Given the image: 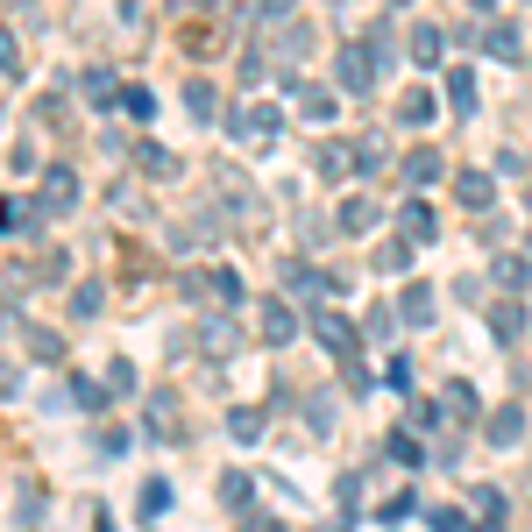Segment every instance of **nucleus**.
Segmentation results:
<instances>
[{"instance_id":"nucleus-39","label":"nucleus","mask_w":532,"mask_h":532,"mask_svg":"<svg viewBox=\"0 0 532 532\" xmlns=\"http://www.w3.org/2000/svg\"><path fill=\"white\" fill-rule=\"evenodd\" d=\"M412 376H419V369H412V362H405V355H398V362H391V369H384V384H391V391H398V398H412Z\"/></svg>"},{"instance_id":"nucleus-12","label":"nucleus","mask_w":532,"mask_h":532,"mask_svg":"<svg viewBox=\"0 0 532 532\" xmlns=\"http://www.w3.org/2000/svg\"><path fill=\"white\" fill-rule=\"evenodd\" d=\"M398 235H405V242H433V206H426V199H405V206H398Z\"/></svg>"},{"instance_id":"nucleus-28","label":"nucleus","mask_w":532,"mask_h":532,"mask_svg":"<svg viewBox=\"0 0 532 532\" xmlns=\"http://www.w3.org/2000/svg\"><path fill=\"white\" fill-rule=\"evenodd\" d=\"M398 121H405V128H426V121H433V93H405V100H398Z\"/></svg>"},{"instance_id":"nucleus-46","label":"nucleus","mask_w":532,"mask_h":532,"mask_svg":"<svg viewBox=\"0 0 532 532\" xmlns=\"http://www.w3.org/2000/svg\"><path fill=\"white\" fill-rule=\"evenodd\" d=\"M419 454H426V447H419V440H405V433H398V440H391V462H405V469H412V462H419Z\"/></svg>"},{"instance_id":"nucleus-20","label":"nucleus","mask_w":532,"mask_h":532,"mask_svg":"<svg viewBox=\"0 0 532 532\" xmlns=\"http://www.w3.org/2000/svg\"><path fill=\"white\" fill-rule=\"evenodd\" d=\"M135 164H142L149 178H178V157H171L164 142H135Z\"/></svg>"},{"instance_id":"nucleus-15","label":"nucleus","mask_w":532,"mask_h":532,"mask_svg":"<svg viewBox=\"0 0 532 532\" xmlns=\"http://www.w3.org/2000/svg\"><path fill=\"white\" fill-rule=\"evenodd\" d=\"M518 334H525V306H518V298H504V306H490V341H504V348H511Z\"/></svg>"},{"instance_id":"nucleus-18","label":"nucleus","mask_w":532,"mask_h":532,"mask_svg":"<svg viewBox=\"0 0 532 532\" xmlns=\"http://www.w3.org/2000/svg\"><path fill=\"white\" fill-rule=\"evenodd\" d=\"M440 57H447V29L419 22V29H412V64H440Z\"/></svg>"},{"instance_id":"nucleus-29","label":"nucleus","mask_w":532,"mask_h":532,"mask_svg":"<svg viewBox=\"0 0 532 532\" xmlns=\"http://www.w3.org/2000/svg\"><path fill=\"white\" fill-rule=\"evenodd\" d=\"M369 384H376V376H369L355 355H341V391H348V398H369Z\"/></svg>"},{"instance_id":"nucleus-25","label":"nucleus","mask_w":532,"mask_h":532,"mask_svg":"<svg viewBox=\"0 0 532 532\" xmlns=\"http://www.w3.org/2000/svg\"><path fill=\"white\" fill-rule=\"evenodd\" d=\"M185 114H192V121H220V100H213V86H206V79H192V86H185Z\"/></svg>"},{"instance_id":"nucleus-31","label":"nucleus","mask_w":532,"mask_h":532,"mask_svg":"<svg viewBox=\"0 0 532 532\" xmlns=\"http://www.w3.org/2000/svg\"><path fill=\"white\" fill-rule=\"evenodd\" d=\"M313 164H320V178H341V171H348V142H320Z\"/></svg>"},{"instance_id":"nucleus-45","label":"nucleus","mask_w":532,"mask_h":532,"mask_svg":"<svg viewBox=\"0 0 532 532\" xmlns=\"http://www.w3.org/2000/svg\"><path fill=\"white\" fill-rule=\"evenodd\" d=\"M497 171L504 178H525V149H497Z\"/></svg>"},{"instance_id":"nucleus-44","label":"nucleus","mask_w":532,"mask_h":532,"mask_svg":"<svg viewBox=\"0 0 532 532\" xmlns=\"http://www.w3.org/2000/svg\"><path fill=\"white\" fill-rule=\"evenodd\" d=\"M0 71H8V79L22 71V43H15V36H0Z\"/></svg>"},{"instance_id":"nucleus-6","label":"nucleus","mask_w":532,"mask_h":532,"mask_svg":"<svg viewBox=\"0 0 532 532\" xmlns=\"http://www.w3.org/2000/svg\"><path fill=\"white\" fill-rule=\"evenodd\" d=\"M227 128H235L242 142H277V128H284V114L263 100V107H249V114H235V121H227Z\"/></svg>"},{"instance_id":"nucleus-10","label":"nucleus","mask_w":532,"mask_h":532,"mask_svg":"<svg viewBox=\"0 0 532 532\" xmlns=\"http://www.w3.org/2000/svg\"><path fill=\"white\" fill-rule=\"evenodd\" d=\"M334 227H341V235H369V227H376V199L348 192V199H341V213H334Z\"/></svg>"},{"instance_id":"nucleus-3","label":"nucleus","mask_w":532,"mask_h":532,"mask_svg":"<svg viewBox=\"0 0 532 532\" xmlns=\"http://www.w3.org/2000/svg\"><path fill=\"white\" fill-rule=\"evenodd\" d=\"M71 199H79V171L50 164V171H43V192H36V220H50V213H71Z\"/></svg>"},{"instance_id":"nucleus-43","label":"nucleus","mask_w":532,"mask_h":532,"mask_svg":"<svg viewBox=\"0 0 532 532\" xmlns=\"http://www.w3.org/2000/svg\"><path fill=\"white\" fill-rule=\"evenodd\" d=\"M334 497H341V511H362V476H341V490H334Z\"/></svg>"},{"instance_id":"nucleus-33","label":"nucleus","mask_w":532,"mask_h":532,"mask_svg":"<svg viewBox=\"0 0 532 532\" xmlns=\"http://www.w3.org/2000/svg\"><path fill=\"white\" fill-rule=\"evenodd\" d=\"M405 263H412V242H391V249H376V270H384V277H405Z\"/></svg>"},{"instance_id":"nucleus-32","label":"nucleus","mask_w":532,"mask_h":532,"mask_svg":"<svg viewBox=\"0 0 532 532\" xmlns=\"http://www.w3.org/2000/svg\"><path fill=\"white\" fill-rule=\"evenodd\" d=\"M121 107H128L135 121H149V114H157V93H149V86H121Z\"/></svg>"},{"instance_id":"nucleus-17","label":"nucleus","mask_w":532,"mask_h":532,"mask_svg":"<svg viewBox=\"0 0 532 532\" xmlns=\"http://www.w3.org/2000/svg\"><path fill=\"white\" fill-rule=\"evenodd\" d=\"M518 440H525V405L490 412V447H518Z\"/></svg>"},{"instance_id":"nucleus-8","label":"nucleus","mask_w":532,"mask_h":532,"mask_svg":"<svg viewBox=\"0 0 532 532\" xmlns=\"http://www.w3.org/2000/svg\"><path fill=\"white\" fill-rule=\"evenodd\" d=\"M469 511H476V532H504V490L497 483H476L469 490Z\"/></svg>"},{"instance_id":"nucleus-49","label":"nucleus","mask_w":532,"mask_h":532,"mask_svg":"<svg viewBox=\"0 0 532 532\" xmlns=\"http://www.w3.org/2000/svg\"><path fill=\"white\" fill-rule=\"evenodd\" d=\"M249 532H284V525L277 518H249Z\"/></svg>"},{"instance_id":"nucleus-16","label":"nucleus","mask_w":532,"mask_h":532,"mask_svg":"<svg viewBox=\"0 0 532 532\" xmlns=\"http://www.w3.org/2000/svg\"><path fill=\"white\" fill-rule=\"evenodd\" d=\"M476 43H483V57H497V64H518V29H511V22H490Z\"/></svg>"},{"instance_id":"nucleus-9","label":"nucleus","mask_w":532,"mask_h":532,"mask_svg":"<svg viewBox=\"0 0 532 532\" xmlns=\"http://www.w3.org/2000/svg\"><path fill=\"white\" fill-rule=\"evenodd\" d=\"M313 334H320L327 355H355V327H348L341 313H313Z\"/></svg>"},{"instance_id":"nucleus-51","label":"nucleus","mask_w":532,"mask_h":532,"mask_svg":"<svg viewBox=\"0 0 532 532\" xmlns=\"http://www.w3.org/2000/svg\"><path fill=\"white\" fill-rule=\"evenodd\" d=\"M199 8H220V0H199Z\"/></svg>"},{"instance_id":"nucleus-14","label":"nucleus","mask_w":532,"mask_h":532,"mask_svg":"<svg viewBox=\"0 0 532 532\" xmlns=\"http://www.w3.org/2000/svg\"><path fill=\"white\" fill-rule=\"evenodd\" d=\"M79 93H86V107H114V100H121V79H114L107 64H93L86 79H79Z\"/></svg>"},{"instance_id":"nucleus-36","label":"nucleus","mask_w":532,"mask_h":532,"mask_svg":"<svg viewBox=\"0 0 532 532\" xmlns=\"http://www.w3.org/2000/svg\"><path fill=\"white\" fill-rule=\"evenodd\" d=\"M29 355H43V362H57V355H64V341H57L50 327H29Z\"/></svg>"},{"instance_id":"nucleus-48","label":"nucleus","mask_w":532,"mask_h":532,"mask_svg":"<svg viewBox=\"0 0 532 532\" xmlns=\"http://www.w3.org/2000/svg\"><path fill=\"white\" fill-rule=\"evenodd\" d=\"M256 15H263V22H284V15H291V0H256Z\"/></svg>"},{"instance_id":"nucleus-50","label":"nucleus","mask_w":532,"mask_h":532,"mask_svg":"<svg viewBox=\"0 0 532 532\" xmlns=\"http://www.w3.org/2000/svg\"><path fill=\"white\" fill-rule=\"evenodd\" d=\"M469 8H497V0H469Z\"/></svg>"},{"instance_id":"nucleus-26","label":"nucleus","mask_w":532,"mask_h":532,"mask_svg":"<svg viewBox=\"0 0 532 532\" xmlns=\"http://www.w3.org/2000/svg\"><path fill=\"white\" fill-rule=\"evenodd\" d=\"M298 114L306 121H334V93L327 86H298Z\"/></svg>"},{"instance_id":"nucleus-40","label":"nucleus","mask_w":532,"mask_h":532,"mask_svg":"<svg viewBox=\"0 0 532 532\" xmlns=\"http://www.w3.org/2000/svg\"><path fill=\"white\" fill-rule=\"evenodd\" d=\"M71 405H86V412L107 405V384H86V376H79V384H71Z\"/></svg>"},{"instance_id":"nucleus-24","label":"nucleus","mask_w":532,"mask_h":532,"mask_svg":"<svg viewBox=\"0 0 532 532\" xmlns=\"http://www.w3.org/2000/svg\"><path fill=\"white\" fill-rule=\"evenodd\" d=\"M227 440H242V447L263 440V412L256 405H235V412H227Z\"/></svg>"},{"instance_id":"nucleus-7","label":"nucleus","mask_w":532,"mask_h":532,"mask_svg":"<svg viewBox=\"0 0 532 532\" xmlns=\"http://www.w3.org/2000/svg\"><path fill=\"white\" fill-rule=\"evenodd\" d=\"M440 405H447V419H454V426H476V419H483V398H476V384H469V376H454Z\"/></svg>"},{"instance_id":"nucleus-27","label":"nucleus","mask_w":532,"mask_h":532,"mask_svg":"<svg viewBox=\"0 0 532 532\" xmlns=\"http://www.w3.org/2000/svg\"><path fill=\"white\" fill-rule=\"evenodd\" d=\"M440 178V149H412L405 157V185H433Z\"/></svg>"},{"instance_id":"nucleus-11","label":"nucleus","mask_w":532,"mask_h":532,"mask_svg":"<svg viewBox=\"0 0 532 532\" xmlns=\"http://www.w3.org/2000/svg\"><path fill=\"white\" fill-rule=\"evenodd\" d=\"M454 192H462V206H469V213H490V206H497L490 171H462V178H454Z\"/></svg>"},{"instance_id":"nucleus-19","label":"nucleus","mask_w":532,"mask_h":532,"mask_svg":"<svg viewBox=\"0 0 532 532\" xmlns=\"http://www.w3.org/2000/svg\"><path fill=\"white\" fill-rule=\"evenodd\" d=\"M149 433H157V440H178V398H171V391L149 398Z\"/></svg>"},{"instance_id":"nucleus-1","label":"nucleus","mask_w":532,"mask_h":532,"mask_svg":"<svg viewBox=\"0 0 532 532\" xmlns=\"http://www.w3.org/2000/svg\"><path fill=\"white\" fill-rule=\"evenodd\" d=\"M178 291L192 298V306H220V313H242V306H249V291H242L235 263H206V270H185V277H178Z\"/></svg>"},{"instance_id":"nucleus-41","label":"nucleus","mask_w":532,"mask_h":532,"mask_svg":"<svg viewBox=\"0 0 532 532\" xmlns=\"http://www.w3.org/2000/svg\"><path fill=\"white\" fill-rule=\"evenodd\" d=\"M107 206H114V213H142V206H135V185H121V178H114V192H107Z\"/></svg>"},{"instance_id":"nucleus-5","label":"nucleus","mask_w":532,"mask_h":532,"mask_svg":"<svg viewBox=\"0 0 532 532\" xmlns=\"http://www.w3.org/2000/svg\"><path fill=\"white\" fill-rule=\"evenodd\" d=\"M256 320H263L256 334H263L270 348H284V341L298 334V313H291V298H263V306H256Z\"/></svg>"},{"instance_id":"nucleus-37","label":"nucleus","mask_w":532,"mask_h":532,"mask_svg":"<svg viewBox=\"0 0 532 532\" xmlns=\"http://www.w3.org/2000/svg\"><path fill=\"white\" fill-rule=\"evenodd\" d=\"M164 504H171V483H164V476H157V483H142V518H157Z\"/></svg>"},{"instance_id":"nucleus-47","label":"nucleus","mask_w":532,"mask_h":532,"mask_svg":"<svg viewBox=\"0 0 532 532\" xmlns=\"http://www.w3.org/2000/svg\"><path fill=\"white\" fill-rule=\"evenodd\" d=\"M412 511H419V497H412V490H405V497H391V504H384V518H391V525H398V518H412Z\"/></svg>"},{"instance_id":"nucleus-35","label":"nucleus","mask_w":532,"mask_h":532,"mask_svg":"<svg viewBox=\"0 0 532 532\" xmlns=\"http://www.w3.org/2000/svg\"><path fill=\"white\" fill-rule=\"evenodd\" d=\"M355 171H384V142H376V135L355 142Z\"/></svg>"},{"instance_id":"nucleus-38","label":"nucleus","mask_w":532,"mask_h":532,"mask_svg":"<svg viewBox=\"0 0 532 532\" xmlns=\"http://www.w3.org/2000/svg\"><path fill=\"white\" fill-rule=\"evenodd\" d=\"M107 391H114V398L135 391V362H107Z\"/></svg>"},{"instance_id":"nucleus-21","label":"nucleus","mask_w":532,"mask_h":532,"mask_svg":"<svg viewBox=\"0 0 532 532\" xmlns=\"http://www.w3.org/2000/svg\"><path fill=\"white\" fill-rule=\"evenodd\" d=\"M100 306H107V284H71V320H100Z\"/></svg>"},{"instance_id":"nucleus-52","label":"nucleus","mask_w":532,"mask_h":532,"mask_svg":"<svg viewBox=\"0 0 532 532\" xmlns=\"http://www.w3.org/2000/svg\"><path fill=\"white\" fill-rule=\"evenodd\" d=\"M398 8H405V0H398Z\"/></svg>"},{"instance_id":"nucleus-23","label":"nucleus","mask_w":532,"mask_h":532,"mask_svg":"<svg viewBox=\"0 0 532 532\" xmlns=\"http://www.w3.org/2000/svg\"><path fill=\"white\" fill-rule=\"evenodd\" d=\"M220 504H227V511H249V504H256V476L227 469V476H220Z\"/></svg>"},{"instance_id":"nucleus-4","label":"nucleus","mask_w":532,"mask_h":532,"mask_svg":"<svg viewBox=\"0 0 532 532\" xmlns=\"http://www.w3.org/2000/svg\"><path fill=\"white\" fill-rule=\"evenodd\" d=\"M433 313H440V291H433L426 277H412L405 298H398V320H405V327H433Z\"/></svg>"},{"instance_id":"nucleus-30","label":"nucleus","mask_w":532,"mask_h":532,"mask_svg":"<svg viewBox=\"0 0 532 532\" xmlns=\"http://www.w3.org/2000/svg\"><path fill=\"white\" fill-rule=\"evenodd\" d=\"M277 50H284V57H306V50H313V29H306V22L277 29Z\"/></svg>"},{"instance_id":"nucleus-42","label":"nucleus","mask_w":532,"mask_h":532,"mask_svg":"<svg viewBox=\"0 0 532 532\" xmlns=\"http://www.w3.org/2000/svg\"><path fill=\"white\" fill-rule=\"evenodd\" d=\"M306 419H313V433H327V426H334V398H313Z\"/></svg>"},{"instance_id":"nucleus-22","label":"nucleus","mask_w":532,"mask_h":532,"mask_svg":"<svg viewBox=\"0 0 532 532\" xmlns=\"http://www.w3.org/2000/svg\"><path fill=\"white\" fill-rule=\"evenodd\" d=\"M497 284L525 291V284H532V249H511V256H497Z\"/></svg>"},{"instance_id":"nucleus-13","label":"nucleus","mask_w":532,"mask_h":532,"mask_svg":"<svg viewBox=\"0 0 532 532\" xmlns=\"http://www.w3.org/2000/svg\"><path fill=\"white\" fill-rule=\"evenodd\" d=\"M447 107L462 114V121L476 114V71H469V64H454V71H447Z\"/></svg>"},{"instance_id":"nucleus-34","label":"nucleus","mask_w":532,"mask_h":532,"mask_svg":"<svg viewBox=\"0 0 532 532\" xmlns=\"http://www.w3.org/2000/svg\"><path fill=\"white\" fill-rule=\"evenodd\" d=\"M15 518H22V525H43V490H36V483H22V497H15Z\"/></svg>"},{"instance_id":"nucleus-2","label":"nucleus","mask_w":532,"mask_h":532,"mask_svg":"<svg viewBox=\"0 0 532 532\" xmlns=\"http://www.w3.org/2000/svg\"><path fill=\"white\" fill-rule=\"evenodd\" d=\"M376 71H384V64H376V50H369V43L355 36V43H348V50L334 57V86H341L348 100H362V93L376 86Z\"/></svg>"}]
</instances>
